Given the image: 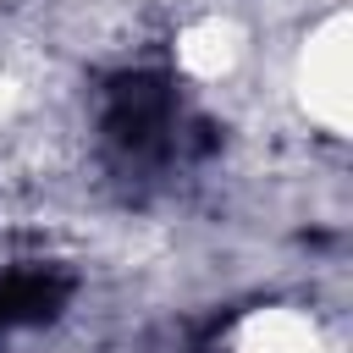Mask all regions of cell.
Segmentation results:
<instances>
[{"mask_svg":"<svg viewBox=\"0 0 353 353\" xmlns=\"http://www.w3.org/2000/svg\"><path fill=\"white\" fill-rule=\"evenodd\" d=\"M99 132H105V149L127 171L171 160L182 149V99L171 88V77H160V72L110 77L105 110H99Z\"/></svg>","mask_w":353,"mask_h":353,"instance_id":"cell-1","label":"cell"},{"mask_svg":"<svg viewBox=\"0 0 353 353\" xmlns=\"http://www.w3.org/2000/svg\"><path fill=\"white\" fill-rule=\"evenodd\" d=\"M72 298V281L61 270H44V265H28V270H6L0 276V331H17V325H44L66 309Z\"/></svg>","mask_w":353,"mask_h":353,"instance_id":"cell-2","label":"cell"}]
</instances>
